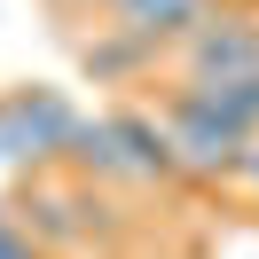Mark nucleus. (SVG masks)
I'll return each mask as SVG.
<instances>
[{
  "instance_id": "nucleus-1",
  "label": "nucleus",
  "mask_w": 259,
  "mask_h": 259,
  "mask_svg": "<svg viewBox=\"0 0 259 259\" xmlns=\"http://www.w3.org/2000/svg\"><path fill=\"white\" fill-rule=\"evenodd\" d=\"M157 118L173 126V142H181V157H189V173H204V181H243V157H251L259 134H243L236 118H220L196 87H173Z\"/></svg>"
},
{
  "instance_id": "nucleus-2",
  "label": "nucleus",
  "mask_w": 259,
  "mask_h": 259,
  "mask_svg": "<svg viewBox=\"0 0 259 259\" xmlns=\"http://www.w3.org/2000/svg\"><path fill=\"white\" fill-rule=\"evenodd\" d=\"M189 87H220V79H259V16H212L189 48H173Z\"/></svg>"
},
{
  "instance_id": "nucleus-3",
  "label": "nucleus",
  "mask_w": 259,
  "mask_h": 259,
  "mask_svg": "<svg viewBox=\"0 0 259 259\" xmlns=\"http://www.w3.org/2000/svg\"><path fill=\"white\" fill-rule=\"evenodd\" d=\"M24 220V236L39 243V251H79L87 243V220H79V189H63L55 173H32L16 181V204H8Z\"/></svg>"
},
{
  "instance_id": "nucleus-4",
  "label": "nucleus",
  "mask_w": 259,
  "mask_h": 259,
  "mask_svg": "<svg viewBox=\"0 0 259 259\" xmlns=\"http://www.w3.org/2000/svg\"><path fill=\"white\" fill-rule=\"evenodd\" d=\"M102 16L118 24V32L149 39V48H189L196 32H204L212 16H220V0H102Z\"/></svg>"
},
{
  "instance_id": "nucleus-5",
  "label": "nucleus",
  "mask_w": 259,
  "mask_h": 259,
  "mask_svg": "<svg viewBox=\"0 0 259 259\" xmlns=\"http://www.w3.org/2000/svg\"><path fill=\"white\" fill-rule=\"evenodd\" d=\"M0 102L16 110V126H24V142H32L39 173H55V165H63V149H71V134H79L71 95H63V87H8Z\"/></svg>"
},
{
  "instance_id": "nucleus-6",
  "label": "nucleus",
  "mask_w": 259,
  "mask_h": 259,
  "mask_svg": "<svg viewBox=\"0 0 259 259\" xmlns=\"http://www.w3.org/2000/svg\"><path fill=\"white\" fill-rule=\"evenodd\" d=\"M157 63H165V48H149V39L118 32V24H95V32L79 39V71H87L95 87H142Z\"/></svg>"
},
{
  "instance_id": "nucleus-7",
  "label": "nucleus",
  "mask_w": 259,
  "mask_h": 259,
  "mask_svg": "<svg viewBox=\"0 0 259 259\" xmlns=\"http://www.w3.org/2000/svg\"><path fill=\"white\" fill-rule=\"evenodd\" d=\"M110 134H118V149H126L134 181H181V173H189V157H181V142H173L165 118H149V110H110Z\"/></svg>"
},
{
  "instance_id": "nucleus-8",
  "label": "nucleus",
  "mask_w": 259,
  "mask_h": 259,
  "mask_svg": "<svg viewBox=\"0 0 259 259\" xmlns=\"http://www.w3.org/2000/svg\"><path fill=\"white\" fill-rule=\"evenodd\" d=\"M63 173L79 181V189H118V181H134L110 118H79V134H71V149H63Z\"/></svg>"
},
{
  "instance_id": "nucleus-9",
  "label": "nucleus",
  "mask_w": 259,
  "mask_h": 259,
  "mask_svg": "<svg viewBox=\"0 0 259 259\" xmlns=\"http://www.w3.org/2000/svg\"><path fill=\"white\" fill-rule=\"evenodd\" d=\"M79 220H87V236H118V228H126V220H118V204H110L102 189H79Z\"/></svg>"
},
{
  "instance_id": "nucleus-10",
  "label": "nucleus",
  "mask_w": 259,
  "mask_h": 259,
  "mask_svg": "<svg viewBox=\"0 0 259 259\" xmlns=\"http://www.w3.org/2000/svg\"><path fill=\"white\" fill-rule=\"evenodd\" d=\"M0 259H48V251H39L32 236H24V220H16L8 204H0Z\"/></svg>"
},
{
  "instance_id": "nucleus-11",
  "label": "nucleus",
  "mask_w": 259,
  "mask_h": 259,
  "mask_svg": "<svg viewBox=\"0 0 259 259\" xmlns=\"http://www.w3.org/2000/svg\"><path fill=\"white\" fill-rule=\"evenodd\" d=\"M243 189L259 196V142H251V157H243Z\"/></svg>"
},
{
  "instance_id": "nucleus-12",
  "label": "nucleus",
  "mask_w": 259,
  "mask_h": 259,
  "mask_svg": "<svg viewBox=\"0 0 259 259\" xmlns=\"http://www.w3.org/2000/svg\"><path fill=\"white\" fill-rule=\"evenodd\" d=\"M48 8H55V16H79V8H95V0H48Z\"/></svg>"
}]
</instances>
